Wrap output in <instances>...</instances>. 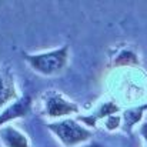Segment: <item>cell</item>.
I'll return each mask as SVG.
<instances>
[{
  "label": "cell",
  "mask_w": 147,
  "mask_h": 147,
  "mask_svg": "<svg viewBox=\"0 0 147 147\" xmlns=\"http://www.w3.org/2000/svg\"><path fill=\"white\" fill-rule=\"evenodd\" d=\"M23 57L34 71L45 76H51L63 71V69L66 67L69 60V46L64 45L60 49L50 50L45 53H36V54L24 53Z\"/></svg>",
  "instance_id": "cell-1"
},
{
  "label": "cell",
  "mask_w": 147,
  "mask_h": 147,
  "mask_svg": "<svg viewBox=\"0 0 147 147\" xmlns=\"http://www.w3.org/2000/svg\"><path fill=\"white\" fill-rule=\"evenodd\" d=\"M47 127L59 137V140L66 147L77 146L80 143L89 142L93 137L92 130H89L84 126H80L73 119H66L59 123H50L47 124Z\"/></svg>",
  "instance_id": "cell-2"
},
{
  "label": "cell",
  "mask_w": 147,
  "mask_h": 147,
  "mask_svg": "<svg viewBox=\"0 0 147 147\" xmlns=\"http://www.w3.org/2000/svg\"><path fill=\"white\" fill-rule=\"evenodd\" d=\"M45 109L50 117H63L71 113L79 111V106L73 101H69L61 93L51 90L46 94L45 98Z\"/></svg>",
  "instance_id": "cell-3"
},
{
  "label": "cell",
  "mask_w": 147,
  "mask_h": 147,
  "mask_svg": "<svg viewBox=\"0 0 147 147\" xmlns=\"http://www.w3.org/2000/svg\"><path fill=\"white\" fill-rule=\"evenodd\" d=\"M30 109H32V97L29 94H24V96L19 97L14 103H11L10 106H7L0 113V127L4 123L10 121V120L26 117L30 113Z\"/></svg>",
  "instance_id": "cell-4"
},
{
  "label": "cell",
  "mask_w": 147,
  "mask_h": 147,
  "mask_svg": "<svg viewBox=\"0 0 147 147\" xmlns=\"http://www.w3.org/2000/svg\"><path fill=\"white\" fill-rule=\"evenodd\" d=\"M119 110H120V107L114 101H103L92 114H89V116H79L77 120L83 121L89 127H94L97 124L98 120H106L107 117L116 114Z\"/></svg>",
  "instance_id": "cell-5"
},
{
  "label": "cell",
  "mask_w": 147,
  "mask_h": 147,
  "mask_svg": "<svg viewBox=\"0 0 147 147\" xmlns=\"http://www.w3.org/2000/svg\"><path fill=\"white\" fill-rule=\"evenodd\" d=\"M11 100H17L14 77L9 69H0V109Z\"/></svg>",
  "instance_id": "cell-6"
},
{
  "label": "cell",
  "mask_w": 147,
  "mask_h": 147,
  "mask_svg": "<svg viewBox=\"0 0 147 147\" xmlns=\"http://www.w3.org/2000/svg\"><path fill=\"white\" fill-rule=\"evenodd\" d=\"M146 110H147V103L142 104V106H136V107L127 109V110L123 111V114H121V126H123V130L129 136L133 134V127L143 119Z\"/></svg>",
  "instance_id": "cell-7"
},
{
  "label": "cell",
  "mask_w": 147,
  "mask_h": 147,
  "mask_svg": "<svg viewBox=\"0 0 147 147\" xmlns=\"http://www.w3.org/2000/svg\"><path fill=\"white\" fill-rule=\"evenodd\" d=\"M0 139L6 147H30L27 137L16 127H3L0 130Z\"/></svg>",
  "instance_id": "cell-8"
},
{
  "label": "cell",
  "mask_w": 147,
  "mask_h": 147,
  "mask_svg": "<svg viewBox=\"0 0 147 147\" xmlns=\"http://www.w3.org/2000/svg\"><path fill=\"white\" fill-rule=\"evenodd\" d=\"M114 64L116 66H131V64H139V60H137V56L130 51V50H123L114 60Z\"/></svg>",
  "instance_id": "cell-9"
},
{
  "label": "cell",
  "mask_w": 147,
  "mask_h": 147,
  "mask_svg": "<svg viewBox=\"0 0 147 147\" xmlns=\"http://www.w3.org/2000/svg\"><path fill=\"white\" fill-rule=\"evenodd\" d=\"M120 126H121V116H119V114H113V116H110L104 120V127L109 131L117 130Z\"/></svg>",
  "instance_id": "cell-10"
},
{
  "label": "cell",
  "mask_w": 147,
  "mask_h": 147,
  "mask_svg": "<svg viewBox=\"0 0 147 147\" xmlns=\"http://www.w3.org/2000/svg\"><path fill=\"white\" fill-rule=\"evenodd\" d=\"M140 136L143 137V140H144L146 147H147V121H144V123L140 126Z\"/></svg>",
  "instance_id": "cell-11"
},
{
  "label": "cell",
  "mask_w": 147,
  "mask_h": 147,
  "mask_svg": "<svg viewBox=\"0 0 147 147\" xmlns=\"http://www.w3.org/2000/svg\"><path fill=\"white\" fill-rule=\"evenodd\" d=\"M90 147H109V146H104V144H100V143H93V144H90Z\"/></svg>",
  "instance_id": "cell-12"
}]
</instances>
